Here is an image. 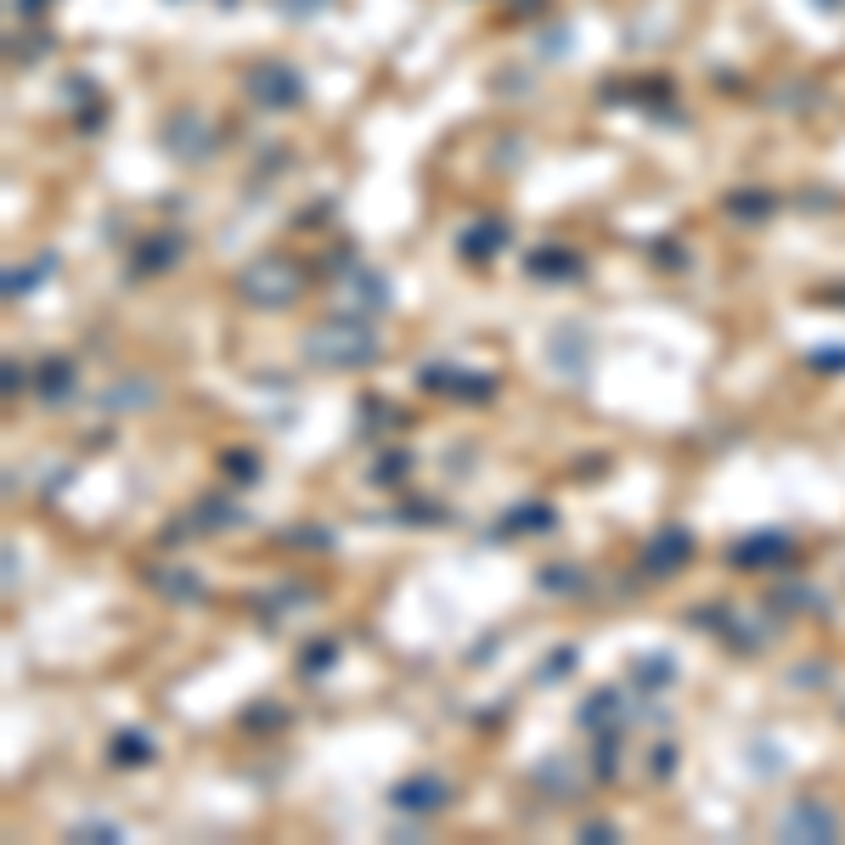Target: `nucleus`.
<instances>
[{"mask_svg":"<svg viewBox=\"0 0 845 845\" xmlns=\"http://www.w3.org/2000/svg\"><path fill=\"white\" fill-rule=\"evenodd\" d=\"M310 356L321 367H361L378 356V345L367 327H321V332H310Z\"/></svg>","mask_w":845,"mask_h":845,"instance_id":"f257e3e1","label":"nucleus"},{"mask_svg":"<svg viewBox=\"0 0 845 845\" xmlns=\"http://www.w3.org/2000/svg\"><path fill=\"white\" fill-rule=\"evenodd\" d=\"M242 288L260 299V305H282L288 294H294V271L288 266H277V260H266V266H254L248 277H242Z\"/></svg>","mask_w":845,"mask_h":845,"instance_id":"f03ea898","label":"nucleus"},{"mask_svg":"<svg viewBox=\"0 0 845 845\" xmlns=\"http://www.w3.org/2000/svg\"><path fill=\"white\" fill-rule=\"evenodd\" d=\"M784 834H789V839H834V817H828L823 806L801 801V806L784 817Z\"/></svg>","mask_w":845,"mask_h":845,"instance_id":"7ed1b4c3","label":"nucleus"},{"mask_svg":"<svg viewBox=\"0 0 845 845\" xmlns=\"http://www.w3.org/2000/svg\"><path fill=\"white\" fill-rule=\"evenodd\" d=\"M440 801H446L440 784H406V789L395 795V806H411V812H417V806H440Z\"/></svg>","mask_w":845,"mask_h":845,"instance_id":"20e7f679","label":"nucleus"}]
</instances>
